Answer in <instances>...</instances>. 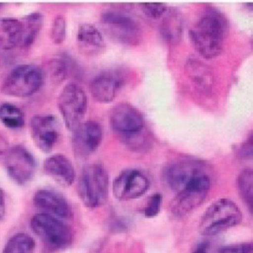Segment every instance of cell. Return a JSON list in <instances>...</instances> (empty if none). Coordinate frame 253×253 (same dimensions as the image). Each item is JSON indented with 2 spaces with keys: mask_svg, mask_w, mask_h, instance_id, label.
<instances>
[{
  "mask_svg": "<svg viewBox=\"0 0 253 253\" xmlns=\"http://www.w3.org/2000/svg\"><path fill=\"white\" fill-rule=\"evenodd\" d=\"M31 226L48 250H63L69 247L73 241L70 226L51 214L43 212L35 214L31 220Z\"/></svg>",
  "mask_w": 253,
  "mask_h": 253,
  "instance_id": "277c9868",
  "label": "cell"
},
{
  "mask_svg": "<svg viewBox=\"0 0 253 253\" xmlns=\"http://www.w3.org/2000/svg\"><path fill=\"white\" fill-rule=\"evenodd\" d=\"M110 124L117 133L127 138L141 133L144 118L134 106L128 103H120L111 112Z\"/></svg>",
  "mask_w": 253,
  "mask_h": 253,
  "instance_id": "7c38bea8",
  "label": "cell"
},
{
  "mask_svg": "<svg viewBox=\"0 0 253 253\" xmlns=\"http://www.w3.org/2000/svg\"><path fill=\"white\" fill-rule=\"evenodd\" d=\"M211 187L210 177L201 169L195 173L183 189L170 204L171 212L177 217H183L196 210L205 201Z\"/></svg>",
  "mask_w": 253,
  "mask_h": 253,
  "instance_id": "8992f818",
  "label": "cell"
},
{
  "mask_svg": "<svg viewBox=\"0 0 253 253\" xmlns=\"http://www.w3.org/2000/svg\"><path fill=\"white\" fill-rule=\"evenodd\" d=\"M34 203L40 210L58 218H69L72 209L63 195L51 189H41L35 193Z\"/></svg>",
  "mask_w": 253,
  "mask_h": 253,
  "instance_id": "5bb4252c",
  "label": "cell"
},
{
  "mask_svg": "<svg viewBox=\"0 0 253 253\" xmlns=\"http://www.w3.org/2000/svg\"><path fill=\"white\" fill-rule=\"evenodd\" d=\"M73 132L74 152L79 158H85L92 155L103 140V128L97 121L83 122Z\"/></svg>",
  "mask_w": 253,
  "mask_h": 253,
  "instance_id": "4fadbf2b",
  "label": "cell"
},
{
  "mask_svg": "<svg viewBox=\"0 0 253 253\" xmlns=\"http://www.w3.org/2000/svg\"><path fill=\"white\" fill-rule=\"evenodd\" d=\"M150 186L147 176L135 169L123 171L114 180V196L120 201L137 199L144 195Z\"/></svg>",
  "mask_w": 253,
  "mask_h": 253,
  "instance_id": "30bf717a",
  "label": "cell"
},
{
  "mask_svg": "<svg viewBox=\"0 0 253 253\" xmlns=\"http://www.w3.org/2000/svg\"><path fill=\"white\" fill-rule=\"evenodd\" d=\"M76 42L80 52L87 57L100 55L106 48L101 32L90 23H84L80 26L77 33Z\"/></svg>",
  "mask_w": 253,
  "mask_h": 253,
  "instance_id": "2e32d148",
  "label": "cell"
},
{
  "mask_svg": "<svg viewBox=\"0 0 253 253\" xmlns=\"http://www.w3.org/2000/svg\"><path fill=\"white\" fill-rule=\"evenodd\" d=\"M185 70L192 84L201 91L211 92L214 85V78L210 68L197 58H189Z\"/></svg>",
  "mask_w": 253,
  "mask_h": 253,
  "instance_id": "d6986e66",
  "label": "cell"
},
{
  "mask_svg": "<svg viewBox=\"0 0 253 253\" xmlns=\"http://www.w3.org/2000/svg\"><path fill=\"white\" fill-rule=\"evenodd\" d=\"M199 169L190 163H174L164 170V179L170 189L178 192L186 186Z\"/></svg>",
  "mask_w": 253,
  "mask_h": 253,
  "instance_id": "ac0fdd59",
  "label": "cell"
},
{
  "mask_svg": "<svg viewBox=\"0 0 253 253\" xmlns=\"http://www.w3.org/2000/svg\"><path fill=\"white\" fill-rule=\"evenodd\" d=\"M0 122L9 128H20L25 124V115L23 111L12 103L0 105Z\"/></svg>",
  "mask_w": 253,
  "mask_h": 253,
  "instance_id": "603a6c76",
  "label": "cell"
},
{
  "mask_svg": "<svg viewBox=\"0 0 253 253\" xmlns=\"http://www.w3.org/2000/svg\"><path fill=\"white\" fill-rule=\"evenodd\" d=\"M241 220L242 212L237 204L227 198H220L205 210L198 228L203 235L214 236L236 226Z\"/></svg>",
  "mask_w": 253,
  "mask_h": 253,
  "instance_id": "7a4b0ae2",
  "label": "cell"
},
{
  "mask_svg": "<svg viewBox=\"0 0 253 253\" xmlns=\"http://www.w3.org/2000/svg\"><path fill=\"white\" fill-rule=\"evenodd\" d=\"M23 36L20 45L23 48H29L35 42L42 25L43 16L40 12H32L21 20Z\"/></svg>",
  "mask_w": 253,
  "mask_h": 253,
  "instance_id": "44dd1931",
  "label": "cell"
},
{
  "mask_svg": "<svg viewBox=\"0 0 253 253\" xmlns=\"http://www.w3.org/2000/svg\"><path fill=\"white\" fill-rule=\"evenodd\" d=\"M163 197L160 193H155L149 198L146 207H145L144 215L146 217H155L161 211L162 205Z\"/></svg>",
  "mask_w": 253,
  "mask_h": 253,
  "instance_id": "f1b7e54d",
  "label": "cell"
},
{
  "mask_svg": "<svg viewBox=\"0 0 253 253\" xmlns=\"http://www.w3.org/2000/svg\"><path fill=\"white\" fill-rule=\"evenodd\" d=\"M238 189L240 195L249 210H253V173L250 169H246L240 173L238 177Z\"/></svg>",
  "mask_w": 253,
  "mask_h": 253,
  "instance_id": "d4e9b609",
  "label": "cell"
},
{
  "mask_svg": "<svg viewBox=\"0 0 253 253\" xmlns=\"http://www.w3.org/2000/svg\"><path fill=\"white\" fill-rule=\"evenodd\" d=\"M218 249L214 248V246L208 241L200 243L195 247L192 253H218Z\"/></svg>",
  "mask_w": 253,
  "mask_h": 253,
  "instance_id": "4dcf8cb0",
  "label": "cell"
},
{
  "mask_svg": "<svg viewBox=\"0 0 253 253\" xmlns=\"http://www.w3.org/2000/svg\"><path fill=\"white\" fill-rule=\"evenodd\" d=\"M10 146L7 139L2 134H0V158H5Z\"/></svg>",
  "mask_w": 253,
  "mask_h": 253,
  "instance_id": "d6a6232c",
  "label": "cell"
},
{
  "mask_svg": "<svg viewBox=\"0 0 253 253\" xmlns=\"http://www.w3.org/2000/svg\"><path fill=\"white\" fill-rule=\"evenodd\" d=\"M5 197L3 191L0 189V220L5 215Z\"/></svg>",
  "mask_w": 253,
  "mask_h": 253,
  "instance_id": "836d02e7",
  "label": "cell"
},
{
  "mask_svg": "<svg viewBox=\"0 0 253 253\" xmlns=\"http://www.w3.org/2000/svg\"><path fill=\"white\" fill-rule=\"evenodd\" d=\"M140 5L143 12L152 19L160 18L168 9L167 5L162 2H143Z\"/></svg>",
  "mask_w": 253,
  "mask_h": 253,
  "instance_id": "83f0119b",
  "label": "cell"
},
{
  "mask_svg": "<svg viewBox=\"0 0 253 253\" xmlns=\"http://www.w3.org/2000/svg\"><path fill=\"white\" fill-rule=\"evenodd\" d=\"M35 247L32 237L26 233H17L8 240L2 253H34Z\"/></svg>",
  "mask_w": 253,
  "mask_h": 253,
  "instance_id": "cb8c5ba5",
  "label": "cell"
},
{
  "mask_svg": "<svg viewBox=\"0 0 253 253\" xmlns=\"http://www.w3.org/2000/svg\"><path fill=\"white\" fill-rule=\"evenodd\" d=\"M0 6H1V4H0Z\"/></svg>",
  "mask_w": 253,
  "mask_h": 253,
  "instance_id": "e575fe53",
  "label": "cell"
},
{
  "mask_svg": "<svg viewBox=\"0 0 253 253\" xmlns=\"http://www.w3.org/2000/svg\"><path fill=\"white\" fill-rule=\"evenodd\" d=\"M57 107L64 124L74 131L83 122L88 107L85 90L76 83L66 84L57 97Z\"/></svg>",
  "mask_w": 253,
  "mask_h": 253,
  "instance_id": "52a82bcc",
  "label": "cell"
},
{
  "mask_svg": "<svg viewBox=\"0 0 253 253\" xmlns=\"http://www.w3.org/2000/svg\"><path fill=\"white\" fill-rule=\"evenodd\" d=\"M44 171L63 187H69L75 182L76 173L70 160L63 154H55L44 161Z\"/></svg>",
  "mask_w": 253,
  "mask_h": 253,
  "instance_id": "9a60e30c",
  "label": "cell"
},
{
  "mask_svg": "<svg viewBox=\"0 0 253 253\" xmlns=\"http://www.w3.org/2000/svg\"><path fill=\"white\" fill-rule=\"evenodd\" d=\"M47 72L54 84H61L68 75V66L62 59H51L47 64Z\"/></svg>",
  "mask_w": 253,
  "mask_h": 253,
  "instance_id": "484cf974",
  "label": "cell"
},
{
  "mask_svg": "<svg viewBox=\"0 0 253 253\" xmlns=\"http://www.w3.org/2000/svg\"><path fill=\"white\" fill-rule=\"evenodd\" d=\"M227 20L220 11L207 8L189 31V37L198 54L205 59L220 55L227 32Z\"/></svg>",
  "mask_w": 253,
  "mask_h": 253,
  "instance_id": "6da1fadb",
  "label": "cell"
},
{
  "mask_svg": "<svg viewBox=\"0 0 253 253\" xmlns=\"http://www.w3.org/2000/svg\"><path fill=\"white\" fill-rule=\"evenodd\" d=\"M23 36L21 20L13 17L0 18V47L11 50L20 45Z\"/></svg>",
  "mask_w": 253,
  "mask_h": 253,
  "instance_id": "ffe728a7",
  "label": "cell"
},
{
  "mask_svg": "<svg viewBox=\"0 0 253 253\" xmlns=\"http://www.w3.org/2000/svg\"><path fill=\"white\" fill-rule=\"evenodd\" d=\"M31 135L37 147L49 153L54 149L60 136V125L52 115H37L30 124Z\"/></svg>",
  "mask_w": 253,
  "mask_h": 253,
  "instance_id": "8fae6325",
  "label": "cell"
},
{
  "mask_svg": "<svg viewBox=\"0 0 253 253\" xmlns=\"http://www.w3.org/2000/svg\"><path fill=\"white\" fill-rule=\"evenodd\" d=\"M183 29V19L176 11L170 12L164 19L161 25V33L164 39L174 43L179 41L181 38Z\"/></svg>",
  "mask_w": 253,
  "mask_h": 253,
  "instance_id": "7402d4cb",
  "label": "cell"
},
{
  "mask_svg": "<svg viewBox=\"0 0 253 253\" xmlns=\"http://www.w3.org/2000/svg\"><path fill=\"white\" fill-rule=\"evenodd\" d=\"M44 82V72L32 64L16 66L4 80L1 91L14 97H28L38 92Z\"/></svg>",
  "mask_w": 253,
  "mask_h": 253,
  "instance_id": "5b68a950",
  "label": "cell"
},
{
  "mask_svg": "<svg viewBox=\"0 0 253 253\" xmlns=\"http://www.w3.org/2000/svg\"><path fill=\"white\" fill-rule=\"evenodd\" d=\"M101 25L109 38L120 43L136 45L140 42L142 30L135 19L122 11L109 9L102 14Z\"/></svg>",
  "mask_w": 253,
  "mask_h": 253,
  "instance_id": "ba28073f",
  "label": "cell"
},
{
  "mask_svg": "<svg viewBox=\"0 0 253 253\" xmlns=\"http://www.w3.org/2000/svg\"><path fill=\"white\" fill-rule=\"evenodd\" d=\"M51 39L56 45L64 42L66 37V20L63 15H57L53 20L51 28Z\"/></svg>",
  "mask_w": 253,
  "mask_h": 253,
  "instance_id": "4316f807",
  "label": "cell"
},
{
  "mask_svg": "<svg viewBox=\"0 0 253 253\" xmlns=\"http://www.w3.org/2000/svg\"><path fill=\"white\" fill-rule=\"evenodd\" d=\"M241 155L243 158H252L253 156V135L250 134L248 138L243 143L241 149Z\"/></svg>",
  "mask_w": 253,
  "mask_h": 253,
  "instance_id": "1f68e13d",
  "label": "cell"
},
{
  "mask_svg": "<svg viewBox=\"0 0 253 253\" xmlns=\"http://www.w3.org/2000/svg\"><path fill=\"white\" fill-rule=\"evenodd\" d=\"M8 176L19 185H26L35 177L37 162L32 152L21 145L10 147L4 158Z\"/></svg>",
  "mask_w": 253,
  "mask_h": 253,
  "instance_id": "9c48e42d",
  "label": "cell"
},
{
  "mask_svg": "<svg viewBox=\"0 0 253 253\" xmlns=\"http://www.w3.org/2000/svg\"><path fill=\"white\" fill-rule=\"evenodd\" d=\"M218 253H252L253 245L251 243H238L223 246L217 250Z\"/></svg>",
  "mask_w": 253,
  "mask_h": 253,
  "instance_id": "f546056e",
  "label": "cell"
},
{
  "mask_svg": "<svg viewBox=\"0 0 253 253\" xmlns=\"http://www.w3.org/2000/svg\"><path fill=\"white\" fill-rule=\"evenodd\" d=\"M122 81L112 74H102L95 77L89 84V91L93 98L100 103L113 101L121 88Z\"/></svg>",
  "mask_w": 253,
  "mask_h": 253,
  "instance_id": "e0dca14e",
  "label": "cell"
},
{
  "mask_svg": "<svg viewBox=\"0 0 253 253\" xmlns=\"http://www.w3.org/2000/svg\"><path fill=\"white\" fill-rule=\"evenodd\" d=\"M109 174L101 164L85 166L81 173L78 194L88 208H98L106 204L109 198Z\"/></svg>",
  "mask_w": 253,
  "mask_h": 253,
  "instance_id": "3957f363",
  "label": "cell"
}]
</instances>
